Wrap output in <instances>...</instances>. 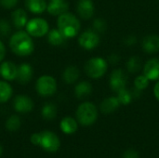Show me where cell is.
Returning <instances> with one entry per match:
<instances>
[{"instance_id": "1", "label": "cell", "mask_w": 159, "mask_h": 158, "mask_svg": "<svg viewBox=\"0 0 159 158\" xmlns=\"http://www.w3.org/2000/svg\"><path fill=\"white\" fill-rule=\"evenodd\" d=\"M8 45L11 51L20 57H27L34 50V43L32 36L22 30L14 33L10 36Z\"/></svg>"}, {"instance_id": "2", "label": "cell", "mask_w": 159, "mask_h": 158, "mask_svg": "<svg viewBox=\"0 0 159 158\" xmlns=\"http://www.w3.org/2000/svg\"><path fill=\"white\" fill-rule=\"evenodd\" d=\"M57 25L58 29L67 39L76 36L81 28V24L77 17L70 12H65L60 15L57 20Z\"/></svg>"}, {"instance_id": "3", "label": "cell", "mask_w": 159, "mask_h": 158, "mask_svg": "<svg viewBox=\"0 0 159 158\" xmlns=\"http://www.w3.org/2000/svg\"><path fill=\"white\" fill-rule=\"evenodd\" d=\"M75 115L79 124L89 127L96 122L98 117V109L92 102H85L78 106Z\"/></svg>"}, {"instance_id": "4", "label": "cell", "mask_w": 159, "mask_h": 158, "mask_svg": "<svg viewBox=\"0 0 159 158\" xmlns=\"http://www.w3.org/2000/svg\"><path fill=\"white\" fill-rule=\"evenodd\" d=\"M107 61L103 58L94 57L89 59L84 66L86 74L93 79H98L102 77L107 71Z\"/></svg>"}, {"instance_id": "5", "label": "cell", "mask_w": 159, "mask_h": 158, "mask_svg": "<svg viewBox=\"0 0 159 158\" xmlns=\"http://www.w3.org/2000/svg\"><path fill=\"white\" fill-rule=\"evenodd\" d=\"M56 79L48 74H44L38 77L35 83V90L42 97H50L57 91Z\"/></svg>"}, {"instance_id": "6", "label": "cell", "mask_w": 159, "mask_h": 158, "mask_svg": "<svg viewBox=\"0 0 159 158\" xmlns=\"http://www.w3.org/2000/svg\"><path fill=\"white\" fill-rule=\"evenodd\" d=\"M25 31L32 36V37H43L48 34L49 31L48 22L43 18H33L28 20Z\"/></svg>"}, {"instance_id": "7", "label": "cell", "mask_w": 159, "mask_h": 158, "mask_svg": "<svg viewBox=\"0 0 159 158\" xmlns=\"http://www.w3.org/2000/svg\"><path fill=\"white\" fill-rule=\"evenodd\" d=\"M39 146L47 152L55 153L60 149L61 141L55 133L49 130H45L43 132H40Z\"/></svg>"}, {"instance_id": "8", "label": "cell", "mask_w": 159, "mask_h": 158, "mask_svg": "<svg viewBox=\"0 0 159 158\" xmlns=\"http://www.w3.org/2000/svg\"><path fill=\"white\" fill-rule=\"evenodd\" d=\"M100 35L95 31L88 30L83 32L78 37V44L79 46L87 50H91L96 48L100 44Z\"/></svg>"}, {"instance_id": "9", "label": "cell", "mask_w": 159, "mask_h": 158, "mask_svg": "<svg viewBox=\"0 0 159 158\" xmlns=\"http://www.w3.org/2000/svg\"><path fill=\"white\" fill-rule=\"evenodd\" d=\"M128 77L125 72L121 69H116L112 72L110 76V88L114 92H119L126 88Z\"/></svg>"}, {"instance_id": "10", "label": "cell", "mask_w": 159, "mask_h": 158, "mask_svg": "<svg viewBox=\"0 0 159 158\" xmlns=\"http://www.w3.org/2000/svg\"><path fill=\"white\" fill-rule=\"evenodd\" d=\"M13 108L18 113L27 114L34 109V102L27 95H17L13 101Z\"/></svg>"}, {"instance_id": "11", "label": "cell", "mask_w": 159, "mask_h": 158, "mask_svg": "<svg viewBox=\"0 0 159 158\" xmlns=\"http://www.w3.org/2000/svg\"><path fill=\"white\" fill-rule=\"evenodd\" d=\"M76 11L83 20H89L94 15L95 7L92 0H78L76 4Z\"/></svg>"}, {"instance_id": "12", "label": "cell", "mask_w": 159, "mask_h": 158, "mask_svg": "<svg viewBox=\"0 0 159 158\" xmlns=\"http://www.w3.org/2000/svg\"><path fill=\"white\" fill-rule=\"evenodd\" d=\"M34 75V70L31 64L23 62L18 66V71H17V77L16 80L22 85H25L29 83Z\"/></svg>"}, {"instance_id": "13", "label": "cell", "mask_w": 159, "mask_h": 158, "mask_svg": "<svg viewBox=\"0 0 159 158\" xmlns=\"http://www.w3.org/2000/svg\"><path fill=\"white\" fill-rule=\"evenodd\" d=\"M143 74L152 81L159 80V59L154 58L146 61L143 67Z\"/></svg>"}, {"instance_id": "14", "label": "cell", "mask_w": 159, "mask_h": 158, "mask_svg": "<svg viewBox=\"0 0 159 158\" xmlns=\"http://www.w3.org/2000/svg\"><path fill=\"white\" fill-rule=\"evenodd\" d=\"M17 71L18 66L10 61H3L0 65V76H2L6 81H12L16 79Z\"/></svg>"}, {"instance_id": "15", "label": "cell", "mask_w": 159, "mask_h": 158, "mask_svg": "<svg viewBox=\"0 0 159 158\" xmlns=\"http://www.w3.org/2000/svg\"><path fill=\"white\" fill-rule=\"evenodd\" d=\"M143 49L148 54H154L159 51V35L149 34L143 39Z\"/></svg>"}, {"instance_id": "16", "label": "cell", "mask_w": 159, "mask_h": 158, "mask_svg": "<svg viewBox=\"0 0 159 158\" xmlns=\"http://www.w3.org/2000/svg\"><path fill=\"white\" fill-rule=\"evenodd\" d=\"M28 15L22 8H17L11 13V21L17 29H22L28 22Z\"/></svg>"}, {"instance_id": "17", "label": "cell", "mask_w": 159, "mask_h": 158, "mask_svg": "<svg viewBox=\"0 0 159 158\" xmlns=\"http://www.w3.org/2000/svg\"><path fill=\"white\" fill-rule=\"evenodd\" d=\"M120 105H121V103H120L118 98L112 96V97L106 98L105 100L102 101V102L101 103L100 109L102 114L108 115V114H112L115 111H116Z\"/></svg>"}, {"instance_id": "18", "label": "cell", "mask_w": 159, "mask_h": 158, "mask_svg": "<svg viewBox=\"0 0 159 158\" xmlns=\"http://www.w3.org/2000/svg\"><path fill=\"white\" fill-rule=\"evenodd\" d=\"M25 7L34 14H42L47 10L48 3L46 0H24Z\"/></svg>"}, {"instance_id": "19", "label": "cell", "mask_w": 159, "mask_h": 158, "mask_svg": "<svg viewBox=\"0 0 159 158\" xmlns=\"http://www.w3.org/2000/svg\"><path fill=\"white\" fill-rule=\"evenodd\" d=\"M60 128H61V130L64 134L71 135V134H74L77 130L78 124L75 118L71 116H65L64 118L61 119L60 123Z\"/></svg>"}, {"instance_id": "20", "label": "cell", "mask_w": 159, "mask_h": 158, "mask_svg": "<svg viewBox=\"0 0 159 158\" xmlns=\"http://www.w3.org/2000/svg\"><path fill=\"white\" fill-rule=\"evenodd\" d=\"M47 35H48V42L54 47L61 46L67 40V38L63 35V34L59 29L49 30Z\"/></svg>"}, {"instance_id": "21", "label": "cell", "mask_w": 159, "mask_h": 158, "mask_svg": "<svg viewBox=\"0 0 159 158\" xmlns=\"http://www.w3.org/2000/svg\"><path fill=\"white\" fill-rule=\"evenodd\" d=\"M79 69L75 65L67 66L62 73V79L66 84H74L79 78Z\"/></svg>"}, {"instance_id": "22", "label": "cell", "mask_w": 159, "mask_h": 158, "mask_svg": "<svg viewBox=\"0 0 159 158\" xmlns=\"http://www.w3.org/2000/svg\"><path fill=\"white\" fill-rule=\"evenodd\" d=\"M91 93H92V86L88 81L79 82L75 87V95L79 100L89 96Z\"/></svg>"}, {"instance_id": "23", "label": "cell", "mask_w": 159, "mask_h": 158, "mask_svg": "<svg viewBox=\"0 0 159 158\" xmlns=\"http://www.w3.org/2000/svg\"><path fill=\"white\" fill-rule=\"evenodd\" d=\"M69 7L68 3L65 2H61V3H52V2H48V7H47V11L54 16H60L65 12H67Z\"/></svg>"}, {"instance_id": "24", "label": "cell", "mask_w": 159, "mask_h": 158, "mask_svg": "<svg viewBox=\"0 0 159 158\" xmlns=\"http://www.w3.org/2000/svg\"><path fill=\"white\" fill-rule=\"evenodd\" d=\"M13 95V88L7 81H0V103L8 102Z\"/></svg>"}, {"instance_id": "25", "label": "cell", "mask_w": 159, "mask_h": 158, "mask_svg": "<svg viewBox=\"0 0 159 158\" xmlns=\"http://www.w3.org/2000/svg\"><path fill=\"white\" fill-rule=\"evenodd\" d=\"M57 107L53 103H46L41 109V115L46 120H53L57 116Z\"/></svg>"}, {"instance_id": "26", "label": "cell", "mask_w": 159, "mask_h": 158, "mask_svg": "<svg viewBox=\"0 0 159 158\" xmlns=\"http://www.w3.org/2000/svg\"><path fill=\"white\" fill-rule=\"evenodd\" d=\"M20 126H21L20 118L18 115H10V116L7 119L6 123H5L6 129H7L8 131H10V132H15V131L19 130L20 128Z\"/></svg>"}, {"instance_id": "27", "label": "cell", "mask_w": 159, "mask_h": 158, "mask_svg": "<svg viewBox=\"0 0 159 158\" xmlns=\"http://www.w3.org/2000/svg\"><path fill=\"white\" fill-rule=\"evenodd\" d=\"M127 69L129 73L131 74H135L137 72H139L142 68V61L138 56H132L131 58H129L127 61Z\"/></svg>"}, {"instance_id": "28", "label": "cell", "mask_w": 159, "mask_h": 158, "mask_svg": "<svg viewBox=\"0 0 159 158\" xmlns=\"http://www.w3.org/2000/svg\"><path fill=\"white\" fill-rule=\"evenodd\" d=\"M117 98L121 104L128 105L132 102V99L134 98V96H133V92L129 91L127 88H124L120 90L119 92H117Z\"/></svg>"}, {"instance_id": "29", "label": "cell", "mask_w": 159, "mask_h": 158, "mask_svg": "<svg viewBox=\"0 0 159 158\" xmlns=\"http://www.w3.org/2000/svg\"><path fill=\"white\" fill-rule=\"evenodd\" d=\"M149 79L144 75H139L135 78L134 80V88H136L139 91H142L143 89H145L148 85H149Z\"/></svg>"}, {"instance_id": "30", "label": "cell", "mask_w": 159, "mask_h": 158, "mask_svg": "<svg viewBox=\"0 0 159 158\" xmlns=\"http://www.w3.org/2000/svg\"><path fill=\"white\" fill-rule=\"evenodd\" d=\"M11 32V25L8 20L5 19H0V35L7 36Z\"/></svg>"}, {"instance_id": "31", "label": "cell", "mask_w": 159, "mask_h": 158, "mask_svg": "<svg viewBox=\"0 0 159 158\" xmlns=\"http://www.w3.org/2000/svg\"><path fill=\"white\" fill-rule=\"evenodd\" d=\"M93 28H94V31L97 33H103L107 28L106 21L102 19H100V18L96 19L93 21Z\"/></svg>"}, {"instance_id": "32", "label": "cell", "mask_w": 159, "mask_h": 158, "mask_svg": "<svg viewBox=\"0 0 159 158\" xmlns=\"http://www.w3.org/2000/svg\"><path fill=\"white\" fill-rule=\"evenodd\" d=\"M20 0H0V6L6 9H11L15 7Z\"/></svg>"}, {"instance_id": "33", "label": "cell", "mask_w": 159, "mask_h": 158, "mask_svg": "<svg viewBox=\"0 0 159 158\" xmlns=\"http://www.w3.org/2000/svg\"><path fill=\"white\" fill-rule=\"evenodd\" d=\"M123 158H139V153L133 149H129L124 153Z\"/></svg>"}, {"instance_id": "34", "label": "cell", "mask_w": 159, "mask_h": 158, "mask_svg": "<svg viewBox=\"0 0 159 158\" xmlns=\"http://www.w3.org/2000/svg\"><path fill=\"white\" fill-rule=\"evenodd\" d=\"M136 42H137V38L134 35H129V36L126 37L125 40H124V43L127 46H133V45L136 44Z\"/></svg>"}, {"instance_id": "35", "label": "cell", "mask_w": 159, "mask_h": 158, "mask_svg": "<svg viewBox=\"0 0 159 158\" xmlns=\"http://www.w3.org/2000/svg\"><path fill=\"white\" fill-rule=\"evenodd\" d=\"M30 141L34 145H39V143H40V133H34L31 136Z\"/></svg>"}, {"instance_id": "36", "label": "cell", "mask_w": 159, "mask_h": 158, "mask_svg": "<svg viewBox=\"0 0 159 158\" xmlns=\"http://www.w3.org/2000/svg\"><path fill=\"white\" fill-rule=\"evenodd\" d=\"M6 53H7V50H6V47L4 45V43L0 40V62H2L6 57Z\"/></svg>"}, {"instance_id": "37", "label": "cell", "mask_w": 159, "mask_h": 158, "mask_svg": "<svg viewBox=\"0 0 159 158\" xmlns=\"http://www.w3.org/2000/svg\"><path fill=\"white\" fill-rule=\"evenodd\" d=\"M119 61V56L117 54H112L110 57H109V61L112 63V64H115V63H117Z\"/></svg>"}, {"instance_id": "38", "label": "cell", "mask_w": 159, "mask_h": 158, "mask_svg": "<svg viewBox=\"0 0 159 158\" xmlns=\"http://www.w3.org/2000/svg\"><path fill=\"white\" fill-rule=\"evenodd\" d=\"M154 94H155V97L157 98V100L159 102V80L157 82V84L154 88Z\"/></svg>"}, {"instance_id": "39", "label": "cell", "mask_w": 159, "mask_h": 158, "mask_svg": "<svg viewBox=\"0 0 159 158\" xmlns=\"http://www.w3.org/2000/svg\"><path fill=\"white\" fill-rule=\"evenodd\" d=\"M66 0H49V2L52 3H61V2H65Z\"/></svg>"}, {"instance_id": "40", "label": "cell", "mask_w": 159, "mask_h": 158, "mask_svg": "<svg viewBox=\"0 0 159 158\" xmlns=\"http://www.w3.org/2000/svg\"><path fill=\"white\" fill-rule=\"evenodd\" d=\"M2 154H3V148H2V146L0 145V156H2Z\"/></svg>"}]
</instances>
